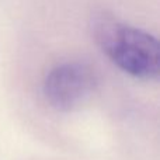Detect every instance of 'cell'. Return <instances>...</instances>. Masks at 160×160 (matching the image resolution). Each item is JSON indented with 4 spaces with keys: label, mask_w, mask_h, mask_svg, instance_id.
<instances>
[{
    "label": "cell",
    "mask_w": 160,
    "mask_h": 160,
    "mask_svg": "<svg viewBox=\"0 0 160 160\" xmlns=\"http://www.w3.org/2000/svg\"><path fill=\"white\" fill-rule=\"evenodd\" d=\"M93 35L100 49L124 73L139 80L159 78V41L149 31L100 14L93 20Z\"/></svg>",
    "instance_id": "6da1fadb"
},
{
    "label": "cell",
    "mask_w": 160,
    "mask_h": 160,
    "mask_svg": "<svg viewBox=\"0 0 160 160\" xmlns=\"http://www.w3.org/2000/svg\"><path fill=\"white\" fill-rule=\"evenodd\" d=\"M98 75L82 61H66L48 70L42 82V96L56 111H73L91 98Z\"/></svg>",
    "instance_id": "7a4b0ae2"
}]
</instances>
